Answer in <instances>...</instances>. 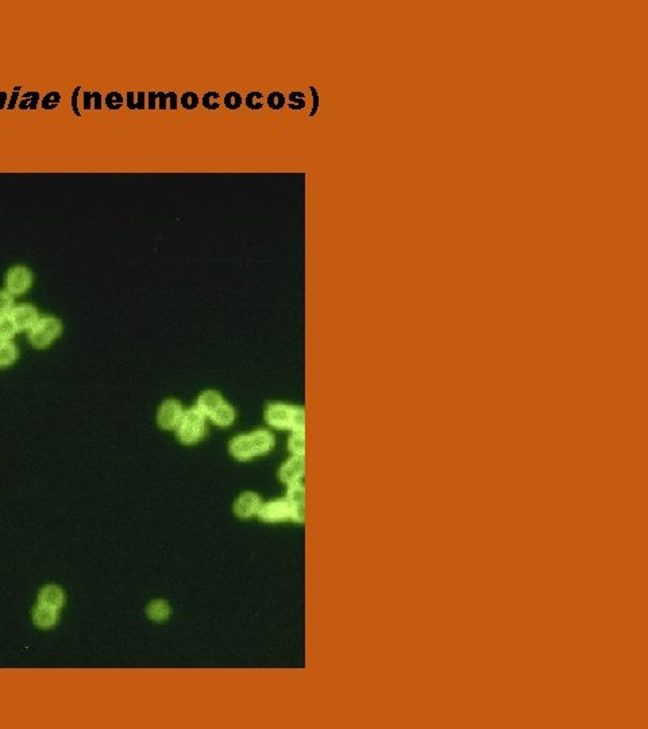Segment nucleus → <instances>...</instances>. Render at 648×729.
<instances>
[{
    "label": "nucleus",
    "mask_w": 648,
    "mask_h": 729,
    "mask_svg": "<svg viewBox=\"0 0 648 729\" xmlns=\"http://www.w3.org/2000/svg\"><path fill=\"white\" fill-rule=\"evenodd\" d=\"M276 446V437L269 430H255L249 434L233 437L228 444V451L233 458L239 462H248L252 458L269 454Z\"/></svg>",
    "instance_id": "nucleus-1"
},
{
    "label": "nucleus",
    "mask_w": 648,
    "mask_h": 729,
    "mask_svg": "<svg viewBox=\"0 0 648 729\" xmlns=\"http://www.w3.org/2000/svg\"><path fill=\"white\" fill-rule=\"evenodd\" d=\"M266 423L281 431H305V409L288 402H270L265 409Z\"/></svg>",
    "instance_id": "nucleus-2"
},
{
    "label": "nucleus",
    "mask_w": 648,
    "mask_h": 729,
    "mask_svg": "<svg viewBox=\"0 0 648 729\" xmlns=\"http://www.w3.org/2000/svg\"><path fill=\"white\" fill-rule=\"evenodd\" d=\"M195 406L206 416V419H210L219 427H230L235 422L237 415L234 406L215 389L202 392Z\"/></svg>",
    "instance_id": "nucleus-3"
},
{
    "label": "nucleus",
    "mask_w": 648,
    "mask_h": 729,
    "mask_svg": "<svg viewBox=\"0 0 648 729\" xmlns=\"http://www.w3.org/2000/svg\"><path fill=\"white\" fill-rule=\"evenodd\" d=\"M206 434V416L192 406L184 411L180 423L176 427V435L182 444H195L200 442Z\"/></svg>",
    "instance_id": "nucleus-4"
},
{
    "label": "nucleus",
    "mask_w": 648,
    "mask_h": 729,
    "mask_svg": "<svg viewBox=\"0 0 648 729\" xmlns=\"http://www.w3.org/2000/svg\"><path fill=\"white\" fill-rule=\"evenodd\" d=\"M63 332V322L56 316H41L36 325L28 331V340L36 349L52 346Z\"/></svg>",
    "instance_id": "nucleus-5"
},
{
    "label": "nucleus",
    "mask_w": 648,
    "mask_h": 729,
    "mask_svg": "<svg viewBox=\"0 0 648 729\" xmlns=\"http://www.w3.org/2000/svg\"><path fill=\"white\" fill-rule=\"evenodd\" d=\"M33 281V273L26 266H12L6 276V291L12 296H21L32 288Z\"/></svg>",
    "instance_id": "nucleus-6"
},
{
    "label": "nucleus",
    "mask_w": 648,
    "mask_h": 729,
    "mask_svg": "<svg viewBox=\"0 0 648 729\" xmlns=\"http://www.w3.org/2000/svg\"><path fill=\"white\" fill-rule=\"evenodd\" d=\"M184 411L185 409L182 408V404L176 399H166L162 401L157 411V424L166 431L176 430Z\"/></svg>",
    "instance_id": "nucleus-7"
},
{
    "label": "nucleus",
    "mask_w": 648,
    "mask_h": 729,
    "mask_svg": "<svg viewBox=\"0 0 648 729\" xmlns=\"http://www.w3.org/2000/svg\"><path fill=\"white\" fill-rule=\"evenodd\" d=\"M257 516L265 523H284L292 520V510L288 500L284 497L263 503Z\"/></svg>",
    "instance_id": "nucleus-8"
},
{
    "label": "nucleus",
    "mask_w": 648,
    "mask_h": 729,
    "mask_svg": "<svg viewBox=\"0 0 648 729\" xmlns=\"http://www.w3.org/2000/svg\"><path fill=\"white\" fill-rule=\"evenodd\" d=\"M305 473V457L292 455L279 470L280 481L288 486L300 483Z\"/></svg>",
    "instance_id": "nucleus-9"
},
{
    "label": "nucleus",
    "mask_w": 648,
    "mask_h": 729,
    "mask_svg": "<svg viewBox=\"0 0 648 729\" xmlns=\"http://www.w3.org/2000/svg\"><path fill=\"white\" fill-rule=\"evenodd\" d=\"M263 501L261 496L255 492H244L238 496L235 500L233 510L234 514L239 519H252V516H257L261 510Z\"/></svg>",
    "instance_id": "nucleus-10"
},
{
    "label": "nucleus",
    "mask_w": 648,
    "mask_h": 729,
    "mask_svg": "<svg viewBox=\"0 0 648 729\" xmlns=\"http://www.w3.org/2000/svg\"><path fill=\"white\" fill-rule=\"evenodd\" d=\"M290 510H292V521L303 524L305 521V488L304 485L296 483L288 486L287 497Z\"/></svg>",
    "instance_id": "nucleus-11"
},
{
    "label": "nucleus",
    "mask_w": 648,
    "mask_h": 729,
    "mask_svg": "<svg viewBox=\"0 0 648 729\" xmlns=\"http://www.w3.org/2000/svg\"><path fill=\"white\" fill-rule=\"evenodd\" d=\"M10 318L12 319L14 325L18 328V331H29L38 322L39 312L34 305L32 304H21L11 309Z\"/></svg>",
    "instance_id": "nucleus-12"
},
{
    "label": "nucleus",
    "mask_w": 648,
    "mask_h": 729,
    "mask_svg": "<svg viewBox=\"0 0 648 729\" xmlns=\"http://www.w3.org/2000/svg\"><path fill=\"white\" fill-rule=\"evenodd\" d=\"M36 604L60 612L65 604V591L58 585H46L39 591Z\"/></svg>",
    "instance_id": "nucleus-13"
},
{
    "label": "nucleus",
    "mask_w": 648,
    "mask_h": 729,
    "mask_svg": "<svg viewBox=\"0 0 648 729\" xmlns=\"http://www.w3.org/2000/svg\"><path fill=\"white\" fill-rule=\"evenodd\" d=\"M146 615L149 619L161 622L169 618L171 607L165 600H154V601H150V604L147 605Z\"/></svg>",
    "instance_id": "nucleus-14"
},
{
    "label": "nucleus",
    "mask_w": 648,
    "mask_h": 729,
    "mask_svg": "<svg viewBox=\"0 0 648 729\" xmlns=\"http://www.w3.org/2000/svg\"><path fill=\"white\" fill-rule=\"evenodd\" d=\"M18 354L19 353L15 343H12L11 340L0 342V367L4 369L15 364V361L18 360Z\"/></svg>",
    "instance_id": "nucleus-15"
},
{
    "label": "nucleus",
    "mask_w": 648,
    "mask_h": 729,
    "mask_svg": "<svg viewBox=\"0 0 648 729\" xmlns=\"http://www.w3.org/2000/svg\"><path fill=\"white\" fill-rule=\"evenodd\" d=\"M288 450L292 455L305 457V431H294L290 434Z\"/></svg>",
    "instance_id": "nucleus-16"
},
{
    "label": "nucleus",
    "mask_w": 648,
    "mask_h": 729,
    "mask_svg": "<svg viewBox=\"0 0 648 729\" xmlns=\"http://www.w3.org/2000/svg\"><path fill=\"white\" fill-rule=\"evenodd\" d=\"M18 332L10 314L0 315V342H10Z\"/></svg>",
    "instance_id": "nucleus-17"
},
{
    "label": "nucleus",
    "mask_w": 648,
    "mask_h": 729,
    "mask_svg": "<svg viewBox=\"0 0 648 729\" xmlns=\"http://www.w3.org/2000/svg\"><path fill=\"white\" fill-rule=\"evenodd\" d=\"M14 308V296L7 291H0V315H7Z\"/></svg>",
    "instance_id": "nucleus-18"
},
{
    "label": "nucleus",
    "mask_w": 648,
    "mask_h": 729,
    "mask_svg": "<svg viewBox=\"0 0 648 729\" xmlns=\"http://www.w3.org/2000/svg\"><path fill=\"white\" fill-rule=\"evenodd\" d=\"M268 105L272 109H281L285 106V98L281 92H272L268 98Z\"/></svg>",
    "instance_id": "nucleus-19"
},
{
    "label": "nucleus",
    "mask_w": 648,
    "mask_h": 729,
    "mask_svg": "<svg viewBox=\"0 0 648 729\" xmlns=\"http://www.w3.org/2000/svg\"><path fill=\"white\" fill-rule=\"evenodd\" d=\"M224 105L228 109H238L242 105V98L238 92H228L224 98Z\"/></svg>",
    "instance_id": "nucleus-20"
},
{
    "label": "nucleus",
    "mask_w": 648,
    "mask_h": 729,
    "mask_svg": "<svg viewBox=\"0 0 648 729\" xmlns=\"http://www.w3.org/2000/svg\"><path fill=\"white\" fill-rule=\"evenodd\" d=\"M181 105L184 106V109H193L197 107L199 105V98L195 92H185L181 98Z\"/></svg>",
    "instance_id": "nucleus-21"
},
{
    "label": "nucleus",
    "mask_w": 648,
    "mask_h": 729,
    "mask_svg": "<svg viewBox=\"0 0 648 729\" xmlns=\"http://www.w3.org/2000/svg\"><path fill=\"white\" fill-rule=\"evenodd\" d=\"M203 106L207 109H219V94L217 92H207L203 98Z\"/></svg>",
    "instance_id": "nucleus-22"
},
{
    "label": "nucleus",
    "mask_w": 648,
    "mask_h": 729,
    "mask_svg": "<svg viewBox=\"0 0 648 729\" xmlns=\"http://www.w3.org/2000/svg\"><path fill=\"white\" fill-rule=\"evenodd\" d=\"M246 106L250 109H262V94L261 92H250L246 98Z\"/></svg>",
    "instance_id": "nucleus-23"
},
{
    "label": "nucleus",
    "mask_w": 648,
    "mask_h": 729,
    "mask_svg": "<svg viewBox=\"0 0 648 729\" xmlns=\"http://www.w3.org/2000/svg\"><path fill=\"white\" fill-rule=\"evenodd\" d=\"M304 95L301 92H293L290 94L289 96V100H290V109H296V105L299 103V109H301L305 106V99H303Z\"/></svg>",
    "instance_id": "nucleus-24"
}]
</instances>
